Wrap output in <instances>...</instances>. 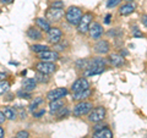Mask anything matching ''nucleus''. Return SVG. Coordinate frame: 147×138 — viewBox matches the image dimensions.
Here are the masks:
<instances>
[{
  "instance_id": "25",
  "label": "nucleus",
  "mask_w": 147,
  "mask_h": 138,
  "mask_svg": "<svg viewBox=\"0 0 147 138\" xmlns=\"http://www.w3.org/2000/svg\"><path fill=\"white\" fill-rule=\"evenodd\" d=\"M10 88V83L7 81H0V95L5 94Z\"/></svg>"
},
{
  "instance_id": "6",
  "label": "nucleus",
  "mask_w": 147,
  "mask_h": 138,
  "mask_svg": "<svg viewBox=\"0 0 147 138\" xmlns=\"http://www.w3.org/2000/svg\"><path fill=\"white\" fill-rule=\"evenodd\" d=\"M61 37H63V32L58 27H52L47 32V40L50 44H54V45L59 44L61 40Z\"/></svg>"
},
{
  "instance_id": "30",
  "label": "nucleus",
  "mask_w": 147,
  "mask_h": 138,
  "mask_svg": "<svg viewBox=\"0 0 147 138\" xmlns=\"http://www.w3.org/2000/svg\"><path fill=\"white\" fill-rule=\"evenodd\" d=\"M28 137H30V133L27 131H18L13 138H28Z\"/></svg>"
},
{
  "instance_id": "14",
  "label": "nucleus",
  "mask_w": 147,
  "mask_h": 138,
  "mask_svg": "<svg viewBox=\"0 0 147 138\" xmlns=\"http://www.w3.org/2000/svg\"><path fill=\"white\" fill-rule=\"evenodd\" d=\"M108 60H109V62L112 64L113 66H115V67H120V66H123L124 64H125L124 56H123V55H120V54H117V53L110 54L109 58H108Z\"/></svg>"
},
{
  "instance_id": "28",
  "label": "nucleus",
  "mask_w": 147,
  "mask_h": 138,
  "mask_svg": "<svg viewBox=\"0 0 147 138\" xmlns=\"http://www.w3.org/2000/svg\"><path fill=\"white\" fill-rule=\"evenodd\" d=\"M67 114H69V109H67V108H65V107H63L60 110H59V111L55 113V115L58 116V119L65 117V116H67Z\"/></svg>"
},
{
  "instance_id": "9",
  "label": "nucleus",
  "mask_w": 147,
  "mask_h": 138,
  "mask_svg": "<svg viewBox=\"0 0 147 138\" xmlns=\"http://www.w3.org/2000/svg\"><path fill=\"white\" fill-rule=\"evenodd\" d=\"M66 94H67V89L64 88V87H60V88H55V89L49 90L47 93V99L49 102L57 100V99H63Z\"/></svg>"
},
{
  "instance_id": "38",
  "label": "nucleus",
  "mask_w": 147,
  "mask_h": 138,
  "mask_svg": "<svg viewBox=\"0 0 147 138\" xmlns=\"http://www.w3.org/2000/svg\"><path fill=\"white\" fill-rule=\"evenodd\" d=\"M20 116H21V119H25V117H26V111L21 110V111H20Z\"/></svg>"
},
{
  "instance_id": "21",
  "label": "nucleus",
  "mask_w": 147,
  "mask_h": 138,
  "mask_svg": "<svg viewBox=\"0 0 147 138\" xmlns=\"http://www.w3.org/2000/svg\"><path fill=\"white\" fill-rule=\"evenodd\" d=\"M27 37H28L30 39L39 40V39H42V32L34 28V27H30L28 31H27Z\"/></svg>"
},
{
  "instance_id": "3",
  "label": "nucleus",
  "mask_w": 147,
  "mask_h": 138,
  "mask_svg": "<svg viewBox=\"0 0 147 138\" xmlns=\"http://www.w3.org/2000/svg\"><path fill=\"white\" fill-rule=\"evenodd\" d=\"M92 109H93V104L91 102H85V100H82V102H80L79 104H76L75 107H74L72 114L75 115V116L80 117V116H84V115L90 114L92 111Z\"/></svg>"
},
{
  "instance_id": "36",
  "label": "nucleus",
  "mask_w": 147,
  "mask_h": 138,
  "mask_svg": "<svg viewBox=\"0 0 147 138\" xmlns=\"http://www.w3.org/2000/svg\"><path fill=\"white\" fill-rule=\"evenodd\" d=\"M13 0H0V4H3V5H9V4H11Z\"/></svg>"
},
{
  "instance_id": "18",
  "label": "nucleus",
  "mask_w": 147,
  "mask_h": 138,
  "mask_svg": "<svg viewBox=\"0 0 147 138\" xmlns=\"http://www.w3.org/2000/svg\"><path fill=\"white\" fill-rule=\"evenodd\" d=\"M3 113L4 115H5V117L7 119V120H16V117H17V111H16V109L15 108H12V107H5L3 109Z\"/></svg>"
},
{
  "instance_id": "4",
  "label": "nucleus",
  "mask_w": 147,
  "mask_h": 138,
  "mask_svg": "<svg viewBox=\"0 0 147 138\" xmlns=\"http://www.w3.org/2000/svg\"><path fill=\"white\" fill-rule=\"evenodd\" d=\"M92 20H93V13L92 12H86L82 16L80 23L77 25V31L81 34H86L90 31V27L92 25Z\"/></svg>"
},
{
  "instance_id": "20",
  "label": "nucleus",
  "mask_w": 147,
  "mask_h": 138,
  "mask_svg": "<svg viewBox=\"0 0 147 138\" xmlns=\"http://www.w3.org/2000/svg\"><path fill=\"white\" fill-rule=\"evenodd\" d=\"M134 11H135L134 4H124V5H121L120 9H119V13H120L121 16H127V15H130V13H132Z\"/></svg>"
},
{
  "instance_id": "22",
  "label": "nucleus",
  "mask_w": 147,
  "mask_h": 138,
  "mask_svg": "<svg viewBox=\"0 0 147 138\" xmlns=\"http://www.w3.org/2000/svg\"><path fill=\"white\" fill-rule=\"evenodd\" d=\"M36 25L39 27L40 29H43L45 32H48L52 27H50V23H49V21L47 20V18H43V17H38V18H36Z\"/></svg>"
},
{
  "instance_id": "26",
  "label": "nucleus",
  "mask_w": 147,
  "mask_h": 138,
  "mask_svg": "<svg viewBox=\"0 0 147 138\" xmlns=\"http://www.w3.org/2000/svg\"><path fill=\"white\" fill-rule=\"evenodd\" d=\"M36 80L37 82H40V83H44V82H48V77L45 73H42V72H38L37 71V76H36Z\"/></svg>"
},
{
  "instance_id": "12",
  "label": "nucleus",
  "mask_w": 147,
  "mask_h": 138,
  "mask_svg": "<svg viewBox=\"0 0 147 138\" xmlns=\"http://www.w3.org/2000/svg\"><path fill=\"white\" fill-rule=\"evenodd\" d=\"M93 49H94V52L97 53V54L103 55V54L109 53L110 45H109V43L107 42V40H103V39H102V40H98V42L94 44Z\"/></svg>"
},
{
  "instance_id": "37",
  "label": "nucleus",
  "mask_w": 147,
  "mask_h": 138,
  "mask_svg": "<svg viewBox=\"0 0 147 138\" xmlns=\"http://www.w3.org/2000/svg\"><path fill=\"white\" fill-rule=\"evenodd\" d=\"M6 120V117H5V115H4L3 111H0V123H3L4 121Z\"/></svg>"
},
{
  "instance_id": "17",
  "label": "nucleus",
  "mask_w": 147,
  "mask_h": 138,
  "mask_svg": "<svg viewBox=\"0 0 147 138\" xmlns=\"http://www.w3.org/2000/svg\"><path fill=\"white\" fill-rule=\"evenodd\" d=\"M63 107H64L63 99L52 100V102L49 103V111H50V114H55L57 111H59V110H60Z\"/></svg>"
},
{
  "instance_id": "40",
  "label": "nucleus",
  "mask_w": 147,
  "mask_h": 138,
  "mask_svg": "<svg viewBox=\"0 0 147 138\" xmlns=\"http://www.w3.org/2000/svg\"><path fill=\"white\" fill-rule=\"evenodd\" d=\"M4 78H6V73H0V81H3Z\"/></svg>"
},
{
  "instance_id": "19",
  "label": "nucleus",
  "mask_w": 147,
  "mask_h": 138,
  "mask_svg": "<svg viewBox=\"0 0 147 138\" xmlns=\"http://www.w3.org/2000/svg\"><path fill=\"white\" fill-rule=\"evenodd\" d=\"M92 94V90L88 88L86 90H81V92H77V93H74L72 94V100H80V102H82V100L87 99L88 96Z\"/></svg>"
},
{
  "instance_id": "33",
  "label": "nucleus",
  "mask_w": 147,
  "mask_h": 138,
  "mask_svg": "<svg viewBox=\"0 0 147 138\" xmlns=\"http://www.w3.org/2000/svg\"><path fill=\"white\" fill-rule=\"evenodd\" d=\"M44 114H45L44 109H42V110H39V111H34V113H33V116L38 119V117H40V116H43Z\"/></svg>"
},
{
  "instance_id": "11",
  "label": "nucleus",
  "mask_w": 147,
  "mask_h": 138,
  "mask_svg": "<svg viewBox=\"0 0 147 138\" xmlns=\"http://www.w3.org/2000/svg\"><path fill=\"white\" fill-rule=\"evenodd\" d=\"M38 58L40 59L42 61H47V62H54L59 60V54L54 50H45V52H42L38 54Z\"/></svg>"
},
{
  "instance_id": "10",
  "label": "nucleus",
  "mask_w": 147,
  "mask_h": 138,
  "mask_svg": "<svg viewBox=\"0 0 147 138\" xmlns=\"http://www.w3.org/2000/svg\"><path fill=\"white\" fill-rule=\"evenodd\" d=\"M88 88H90V83H88V81H87L85 77L77 78V80L71 84L72 93H77V92H81V90H86Z\"/></svg>"
},
{
  "instance_id": "31",
  "label": "nucleus",
  "mask_w": 147,
  "mask_h": 138,
  "mask_svg": "<svg viewBox=\"0 0 147 138\" xmlns=\"http://www.w3.org/2000/svg\"><path fill=\"white\" fill-rule=\"evenodd\" d=\"M121 3V0H108L107 3V7L112 9V7H115L117 5H119V4Z\"/></svg>"
},
{
  "instance_id": "7",
  "label": "nucleus",
  "mask_w": 147,
  "mask_h": 138,
  "mask_svg": "<svg viewBox=\"0 0 147 138\" xmlns=\"http://www.w3.org/2000/svg\"><path fill=\"white\" fill-rule=\"evenodd\" d=\"M63 16H64L63 9H57V7H52V6H50V9H48L47 13H45V18L52 22H59L63 18Z\"/></svg>"
},
{
  "instance_id": "1",
  "label": "nucleus",
  "mask_w": 147,
  "mask_h": 138,
  "mask_svg": "<svg viewBox=\"0 0 147 138\" xmlns=\"http://www.w3.org/2000/svg\"><path fill=\"white\" fill-rule=\"evenodd\" d=\"M105 60L102 58H94L92 60L88 61V66L85 70V76L90 77V76H94V75H99L102 73L105 68Z\"/></svg>"
},
{
  "instance_id": "8",
  "label": "nucleus",
  "mask_w": 147,
  "mask_h": 138,
  "mask_svg": "<svg viewBox=\"0 0 147 138\" xmlns=\"http://www.w3.org/2000/svg\"><path fill=\"white\" fill-rule=\"evenodd\" d=\"M36 70L38 72L45 73V75H50V73L55 72L57 66L54 62H47V61H40L38 64H36Z\"/></svg>"
},
{
  "instance_id": "24",
  "label": "nucleus",
  "mask_w": 147,
  "mask_h": 138,
  "mask_svg": "<svg viewBox=\"0 0 147 138\" xmlns=\"http://www.w3.org/2000/svg\"><path fill=\"white\" fill-rule=\"evenodd\" d=\"M49 48L47 45H43V44H34V45H31V50L32 52H34L37 54L42 53V52H45V50H48Z\"/></svg>"
},
{
  "instance_id": "34",
  "label": "nucleus",
  "mask_w": 147,
  "mask_h": 138,
  "mask_svg": "<svg viewBox=\"0 0 147 138\" xmlns=\"http://www.w3.org/2000/svg\"><path fill=\"white\" fill-rule=\"evenodd\" d=\"M141 22H142V25H144L145 27H147V15L146 13L141 16Z\"/></svg>"
},
{
  "instance_id": "27",
  "label": "nucleus",
  "mask_w": 147,
  "mask_h": 138,
  "mask_svg": "<svg viewBox=\"0 0 147 138\" xmlns=\"http://www.w3.org/2000/svg\"><path fill=\"white\" fill-rule=\"evenodd\" d=\"M88 61H90V60H87V59H81V60L76 61L77 68H84V70H86V67L88 66Z\"/></svg>"
},
{
  "instance_id": "16",
  "label": "nucleus",
  "mask_w": 147,
  "mask_h": 138,
  "mask_svg": "<svg viewBox=\"0 0 147 138\" xmlns=\"http://www.w3.org/2000/svg\"><path fill=\"white\" fill-rule=\"evenodd\" d=\"M92 138H113V132L109 130L108 127H104L102 130L94 131Z\"/></svg>"
},
{
  "instance_id": "29",
  "label": "nucleus",
  "mask_w": 147,
  "mask_h": 138,
  "mask_svg": "<svg viewBox=\"0 0 147 138\" xmlns=\"http://www.w3.org/2000/svg\"><path fill=\"white\" fill-rule=\"evenodd\" d=\"M17 96H20V98H25V99H31L32 96L30 94V92H26V90H18L17 92Z\"/></svg>"
},
{
  "instance_id": "41",
  "label": "nucleus",
  "mask_w": 147,
  "mask_h": 138,
  "mask_svg": "<svg viewBox=\"0 0 147 138\" xmlns=\"http://www.w3.org/2000/svg\"><path fill=\"white\" fill-rule=\"evenodd\" d=\"M0 138H4V130L0 127Z\"/></svg>"
},
{
  "instance_id": "35",
  "label": "nucleus",
  "mask_w": 147,
  "mask_h": 138,
  "mask_svg": "<svg viewBox=\"0 0 147 138\" xmlns=\"http://www.w3.org/2000/svg\"><path fill=\"white\" fill-rule=\"evenodd\" d=\"M132 34H134V37H142V36H144V34H142L141 32H140L139 29H137V28H135V29H134V32H132Z\"/></svg>"
},
{
  "instance_id": "32",
  "label": "nucleus",
  "mask_w": 147,
  "mask_h": 138,
  "mask_svg": "<svg viewBox=\"0 0 147 138\" xmlns=\"http://www.w3.org/2000/svg\"><path fill=\"white\" fill-rule=\"evenodd\" d=\"M52 7H57V9H64V3L60 0H57V1L52 3Z\"/></svg>"
},
{
  "instance_id": "2",
  "label": "nucleus",
  "mask_w": 147,
  "mask_h": 138,
  "mask_svg": "<svg viewBox=\"0 0 147 138\" xmlns=\"http://www.w3.org/2000/svg\"><path fill=\"white\" fill-rule=\"evenodd\" d=\"M84 16V12L80 7L77 6H70L65 12V18L66 21L72 26H77L80 23L81 18Z\"/></svg>"
},
{
  "instance_id": "42",
  "label": "nucleus",
  "mask_w": 147,
  "mask_h": 138,
  "mask_svg": "<svg viewBox=\"0 0 147 138\" xmlns=\"http://www.w3.org/2000/svg\"><path fill=\"white\" fill-rule=\"evenodd\" d=\"M127 1H132V0H127Z\"/></svg>"
},
{
  "instance_id": "39",
  "label": "nucleus",
  "mask_w": 147,
  "mask_h": 138,
  "mask_svg": "<svg viewBox=\"0 0 147 138\" xmlns=\"http://www.w3.org/2000/svg\"><path fill=\"white\" fill-rule=\"evenodd\" d=\"M105 23H110V15H107V16H105Z\"/></svg>"
},
{
  "instance_id": "13",
  "label": "nucleus",
  "mask_w": 147,
  "mask_h": 138,
  "mask_svg": "<svg viewBox=\"0 0 147 138\" xmlns=\"http://www.w3.org/2000/svg\"><path fill=\"white\" fill-rule=\"evenodd\" d=\"M88 32H90V36H91L92 39H99L100 37H102V34H103V28H102V26H100L99 23L94 22V23L91 25Z\"/></svg>"
},
{
  "instance_id": "5",
  "label": "nucleus",
  "mask_w": 147,
  "mask_h": 138,
  "mask_svg": "<svg viewBox=\"0 0 147 138\" xmlns=\"http://www.w3.org/2000/svg\"><path fill=\"white\" fill-rule=\"evenodd\" d=\"M105 114H107V111H105V108L97 107V108L92 109V111L88 114V121L93 122V123H98V122L104 120Z\"/></svg>"
},
{
  "instance_id": "15",
  "label": "nucleus",
  "mask_w": 147,
  "mask_h": 138,
  "mask_svg": "<svg viewBox=\"0 0 147 138\" xmlns=\"http://www.w3.org/2000/svg\"><path fill=\"white\" fill-rule=\"evenodd\" d=\"M37 87V80L36 78H25L22 81V89L26 92H32Z\"/></svg>"
},
{
  "instance_id": "23",
  "label": "nucleus",
  "mask_w": 147,
  "mask_h": 138,
  "mask_svg": "<svg viewBox=\"0 0 147 138\" xmlns=\"http://www.w3.org/2000/svg\"><path fill=\"white\" fill-rule=\"evenodd\" d=\"M42 103H43V99L40 98V96H37V98H34V99L31 102V104H30V111L34 113L36 110H37V108H38V105L42 104Z\"/></svg>"
}]
</instances>
